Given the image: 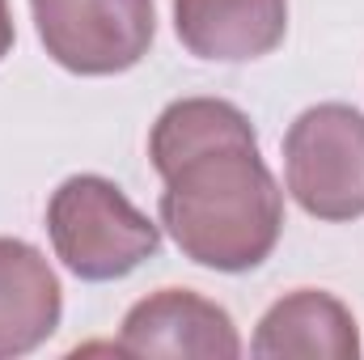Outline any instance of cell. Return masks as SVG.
I'll use <instances>...</instances> for the list:
<instances>
[{"mask_svg": "<svg viewBox=\"0 0 364 360\" xmlns=\"http://www.w3.org/2000/svg\"><path fill=\"white\" fill-rule=\"evenodd\" d=\"M161 174V225L199 268L255 271L284 233V191L259 153L250 115L225 97H178L149 132Z\"/></svg>", "mask_w": 364, "mask_h": 360, "instance_id": "cell-1", "label": "cell"}, {"mask_svg": "<svg viewBox=\"0 0 364 360\" xmlns=\"http://www.w3.org/2000/svg\"><path fill=\"white\" fill-rule=\"evenodd\" d=\"M47 233L55 259L77 280H123L161 250V229L149 221L123 186L102 174H73L51 191Z\"/></svg>", "mask_w": 364, "mask_h": 360, "instance_id": "cell-2", "label": "cell"}, {"mask_svg": "<svg viewBox=\"0 0 364 360\" xmlns=\"http://www.w3.org/2000/svg\"><path fill=\"white\" fill-rule=\"evenodd\" d=\"M284 186L314 221L364 216V115L348 102H318L284 132Z\"/></svg>", "mask_w": 364, "mask_h": 360, "instance_id": "cell-3", "label": "cell"}, {"mask_svg": "<svg viewBox=\"0 0 364 360\" xmlns=\"http://www.w3.org/2000/svg\"><path fill=\"white\" fill-rule=\"evenodd\" d=\"M38 43L77 77L136 68L157 34L153 0H30Z\"/></svg>", "mask_w": 364, "mask_h": 360, "instance_id": "cell-4", "label": "cell"}, {"mask_svg": "<svg viewBox=\"0 0 364 360\" xmlns=\"http://www.w3.org/2000/svg\"><path fill=\"white\" fill-rule=\"evenodd\" d=\"M114 352L123 356H182V360H237L242 335L225 305L191 288H157L136 301L123 318Z\"/></svg>", "mask_w": 364, "mask_h": 360, "instance_id": "cell-5", "label": "cell"}, {"mask_svg": "<svg viewBox=\"0 0 364 360\" xmlns=\"http://www.w3.org/2000/svg\"><path fill=\"white\" fill-rule=\"evenodd\" d=\"M174 34L195 60H263L288 34V0H174Z\"/></svg>", "mask_w": 364, "mask_h": 360, "instance_id": "cell-6", "label": "cell"}, {"mask_svg": "<svg viewBox=\"0 0 364 360\" xmlns=\"http://www.w3.org/2000/svg\"><path fill=\"white\" fill-rule=\"evenodd\" d=\"M250 352L259 360H356L360 331L352 309L322 288H296L259 318Z\"/></svg>", "mask_w": 364, "mask_h": 360, "instance_id": "cell-7", "label": "cell"}, {"mask_svg": "<svg viewBox=\"0 0 364 360\" xmlns=\"http://www.w3.org/2000/svg\"><path fill=\"white\" fill-rule=\"evenodd\" d=\"M64 314V288L47 255L21 238H0V360L43 348Z\"/></svg>", "mask_w": 364, "mask_h": 360, "instance_id": "cell-8", "label": "cell"}, {"mask_svg": "<svg viewBox=\"0 0 364 360\" xmlns=\"http://www.w3.org/2000/svg\"><path fill=\"white\" fill-rule=\"evenodd\" d=\"M13 51V13H9V0H0V60Z\"/></svg>", "mask_w": 364, "mask_h": 360, "instance_id": "cell-9", "label": "cell"}]
</instances>
